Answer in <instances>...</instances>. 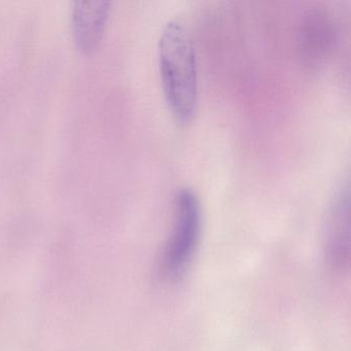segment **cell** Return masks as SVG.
Wrapping results in <instances>:
<instances>
[{
	"mask_svg": "<svg viewBox=\"0 0 351 351\" xmlns=\"http://www.w3.org/2000/svg\"><path fill=\"white\" fill-rule=\"evenodd\" d=\"M158 60L168 108L178 122L186 124L198 108V71L192 40L182 22L171 20L164 25Z\"/></svg>",
	"mask_w": 351,
	"mask_h": 351,
	"instance_id": "6da1fadb",
	"label": "cell"
},
{
	"mask_svg": "<svg viewBox=\"0 0 351 351\" xmlns=\"http://www.w3.org/2000/svg\"><path fill=\"white\" fill-rule=\"evenodd\" d=\"M202 231V208L192 189L182 188L174 201V221L164 252L163 267L170 278L184 275L192 263Z\"/></svg>",
	"mask_w": 351,
	"mask_h": 351,
	"instance_id": "7a4b0ae2",
	"label": "cell"
},
{
	"mask_svg": "<svg viewBox=\"0 0 351 351\" xmlns=\"http://www.w3.org/2000/svg\"><path fill=\"white\" fill-rule=\"evenodd\" d=\"M326 246L328 260L337 268L349 261V184H341L328 207L326 221Z\"/></svg>",
	"mask_w": 351,
	"mask_h": 351,
	"instance_id": "3957f363",
	"label": "cell"
},
{
	"mask_svg": "<svg viewBox=\"0 0 351 351\" xmlns=\"http://www.w3.org/2000/svg\"><path fill=\"white\" fill-rule=\"evenodd\" d=\"M110 3L106 0H80L73 3L71 26L77 47L91 52L101 40L110 15Z\"/></svg>",
	"mask_w": 351,
	"mask_h": 351,
	"instance_id": "277c9868",
	"label": "cell"
}]
</instances>
